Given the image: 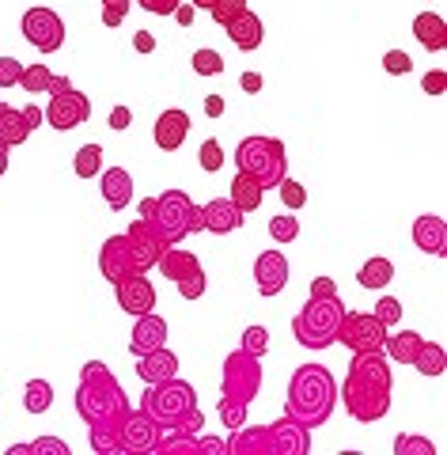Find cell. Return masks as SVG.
Wrapping results in <instances>:
<instances>
[{
	"instance_id": "cell-52",
	"label": "cell",
	"mask_w": 447,
	"mask_h": 455,
	"mask_svg": "<svg viewBox=\"0 0 447 455\" xmlns=\"http://www.w3.org/2000/svg\"><path fill=\"white\" fill-rule=\"evenodd\" d=\"M137 4L144 12H152V16H175V8L182 4V0H137Z\"/></svg>"
},
{
	"instance_id": "cell-16",
	"label": "cell",
	"mask_w": 447,
	"mask_h": 455,
	"mask_svg": "<svg viewBox=\"0 0 447 455\" xmlns=\"http://www.w3.org/2000/svg\"><path fill=\"white\" fill-rule=\"evenodd\" d=\"M99 274H103L110 284H118L129 274H140V266L133 259V247H129L125 232L122 235H110L107 243H103V251H99Z\"/></svg>"
},
{
	"instance_id": "cell-1",
	"label": "cell",
	"mask_w": 447,
	"mask_h": 455,
	"mask_svg": "<svg viewBox=\"0 0 447 455\" xmlns=\"http://www.w3.org/2000/svg\"><path fill=\"white\" fill-rule=\"evenodd\" d=\"M391 387H395L391 364H387L383 349H371V353H353L338 395L345 410H349V418L371 425V421H383L387 410H391Z\"/></svg>"
},
{
	"instance_id": "cell-45",
	"label": "cell",
	"mask_w": 447,
	"mask_h": 455,
	"mask_svg": "<svg viewBox=\"0 0 447 455\" xmlns=\"http://www.w3.org/2000/svg\"><path fill=\"white\" fill-rule=\"evenodd\" d=\"M383 68L391 76H406V73H413V61H410L406 50H387L383 53Z\"/></svg>"
},
{
	"instance_id": "cell-49",
	"label": "cell",
	"mask_w": 447,
	"mask_h": 455,
	"mask_svg": "<svg viewBox=\"0 0 447 455\" xmlns=\"http://www.w3.org/2000/svg\"><path fill=\"white\" fill-rule=\"evenodd\" d=\"M23 76V61H16V57H0V88H16Z\"/></svg>"
},
{
	"instance_id": "cell-23",
	"label": "cell",
	"mask_w": 447,
	"mask_h": 455,
	"mask_svg": "<svg viewBox=\"0 0 447 455\" xmlns=\"http://www.w3.org/2000/svg\"><path fill=\"white\" fill-rule=\"evenodd\" d=\"M99 190H103V202L118 212V209H125L129 202H133V175H129L125 167H103L99 171Z\"/></svg>"
},
{
	"instance_id": "cell-57",
	"label": "cell",
	"mask_w": 447,
	"mask_h": 455,
	"mask_svg": "<svg viewBox=\"0 0 447 455\" xmlns=\"http://www.w3.org/2000/svg\"><path fill=\"white\" fill-rule=\"evenodd\" d=\"M133 50H137V53H152V50H156V35H152V31H137V35H133Z\"/></svg>"
},
{
	"instance_id": "cell-9",
	"label": "cell",
	"mask_w": 447,
	"mask_h": 455,
	"mask_svg": "<svg viewBox=\"0 0 447 455\" xmlns=\"http://www.w3.org/2000/svg\"><path fill=\"white\" fill-rule=\"evenodd\" d=\"M258 391H262V364H258L254 353L235 349L224 357V376H220V395L235 398V403H254Z\"/></svg>"
},
{
	"instance_id": "cell-32",
	"label": "cell",
	"mask_w": 447,
	"mask_h": 455,
	"mask_svg": "<svg viewBox=\"0 0 447 455\" xmlns=\"http://www.w3.org/2000/svg\"><path fill=\"white\" fill-rule=\"evenodd\" d=\"M53 406V383L50 379H31L23 387V410L27 414H46Z\"/></svg>"
},
{
	"instance_id": "cell-38",
	"label": "cell",
	"mask_w": 447,
	"mask_h": 455,
	"mask_svg": "<svg viewBox=\"0 0 447 455\" xmlns=\"http://www.w3.org/2000/svg\"><path fill=\"white\" fill-rule=\"evenodd\" d=\"M197 164H201V171H220L224 167V148H220V140L216 137H209V140H201V148H197Z\"/></svg>"
},
{
	"instance_id": "cell-58",
	"label": "cell",
	"mask_w": 447,
	"mask_h": 455,
	"mask_svg": "<svg viewBox=\"0 0 447 455\" xmlns=\"http://www.w3.org/2000/svg\"><path fill=\"white\" fill-rule=\"evenodd\" d=\"M42 118H46V114H42V107H23V122H27V130H38V125H46V122H42Z\"/></svg>"
},
{
	"instance_id": "cell-36",
	"label": "cell",
	"mask_w": 447,
	"mask_h": 455,
	"mask_svg": "<svg viewBox=\"0 0 447 455\" xmlns=\"http://www.w3.org/2000/svg\"><path fill=\"white\" fill-rule=\"evenodd\" d=\"M269 235H273V243H296V235H299L296 212H277V217H269Z\"/></svg>"
},
{
	"instance_id": "cell-30",
	"label": "cell",
	"mask_w": 447,
	"mask_h": 455,
	"mask_svg": "<svg viewBox=\"0 0 447 455\" xmlns=\"http://www.w3.org/2000/svg\"><path fill=\"white\" fill-rule=\"evenodd\" d=\"M413 368L421 376H443L447 372V349L440 341H421V349H417V357H413Z\"/></svg>"
},
{
	"instance_id": "cell-10",
	"label": "cell",
	"mask_w": 447,
	"mask_h": 455,
	"mask_svg": "<svg viewBox=\"0 0 447 455\" xmlns=\"http://www.w3.org/2000/svg\"><path fill=\"white\" fill-rule=\"evenodd\" d=\"M20 31H23V38L31 42L38 53H57V50L65 46V20L57 16L53 8H42V4L27 8Z\"/></svg>"
},
{
	"instance_id": "cell-39",
	"label": "cell",
	"mask_w": 447,
	"mask_h": 455,
	"mask_svg": "<svg viewBox=\"0 0 447 455\" xmlns=\"http://www.w3.org/2000/svg\"><path fill=\"white\" fill-rule=\"evenodd\" d=\"M277 190H281V202H284V209H304L307 205V190H304V182H296V179H281L277 182Z\"/></svg>"
},
{
	"instance_id": "cell-41",
	"label": "cell",
	"mask_w": 447,
	"mask_h": 455,
	"mask_svg": "<svg viewBox=\"0 0 447 455\" xmlns=\"http://www.w3.org/2000/svg\"><path fill=\"white\" fill-rule=\"evenodd\" d=\"M239 349H247V353H254V357L258 361H262L266 357V349H269V331H266V326H247V331H243V346Z\"/></svg>"
},
{
	"instance_id": "cell-53",
	"label": "cell",
	"mask_w": 447,
	"mask_h": 455,
	"mask_svg": "<svg viewBox=\"0 0 447 455\" xmlns=\"http://www.w3.org/2000/svg\"><path fill=\"white\" fill-rule=\"evenodd\" d=\"M197 451L205 455V451H212V455H227V440H216V436H197Z\"/></svg>"
},
{
	"instance_id": "cell-60",
	"label": "cell",
	"mask_w": 447,
	"mask_h": 455,
	"mask_svg": "<svg viewBox=\"0 0 447 455\" xmlns=\"http://www.w3.org/2000/svg\"><path fill=\"white\" fill-rule=\"evenodd\" d=\"M194 12H197V8H194V4H186V0H182V4L175 8V20H179L182 27H190V23H194Z\"/></svg>"
},
{
	"instance_id": "cell-21",
	"label": "cell",
	"mask_w": 447,
	"mask_h": 455,
	"mask_svg": "<svg viewBox=\"0 0 447 455\" xmlns=\"http://www.w3.org/2000/svg\"><path fill=\"white\" fill-rule=\"evenodd\" d=\"M413 243L417 251L432 254V259H447V220L428 212V217H417L413 220Z\"/></svg>"
},
{
	"instance_id": "cell-20",
	"label": "cell",
	"mask_w": 447,
	"mask_h": 455,
	"mask_svg": "<svg viewBox=\"0 0 447 455\" xmlns=\"http://www.w3.org/2000/svg\"><path fill=\"white\" fill-rule=\"evenodd\" d=\"M152 137H156V148L179 152V148H182V140L190 137V114H186V110H175V107L164 110L160 118H156Z\"/></svg>"
},
{
	"instance_id": "cell-46",
	"label": "cell",
	"mask_w": 447,
	"mask_h": 455,
	"mask_svg": "<svg viewBox=\"0 0 447 455\" xmlns=\"http://www.w3.org/2000/svg\"><path fill=\"white\" fill-rule=\"evenodd\" d=\"M371 315H376L383 326H395V323L402 319V304L395 300V296H379V300H376V311H371Z\"/></svg>"
},
{
	"instance_id": "cell-27",
	"label": "cell",
	"mask_w": 447,
	"mask_h": 455,
	"mask_svg": "<svg viewBox=\"0 0 447 455\" xmlns=\"http://www.w3.org/2000/svg\"><path fill=\"white\" fill-rule=\"evenodd\" d=\"M27 137H31V130H27V122H23V110L0 103V145L16 148V145H23Z\"/></svg>"
},
{
	"instance_id": "cell-29",
	"label": "cell",
	"mask_w": 447,
	"mask_h": 455,
	"mask_svg": "<svg viewBox=\"0 0 447 455\" xmlns=\"http://www.w3.org/2000/svg\"><path fill=\"white\" fill-rule=\"evenodd\" d=\"M421 334L417 331H402V334H391L383 341V349H387V357L391 361H398V364H413V357H417V349H421Z\"/></svg>"
},
{
	"instance_id": "cell-44",
	"label": "cell",
	"mask_w": 447,
	"mask_h": 455,
	"mask_svg": "<svg viewBox=\"0 0 447 455\" xmlns=\"http://www.w3.org/2000/svg\"><path fill=\"white\" fill-rule=\"evenodd\" d=\"M175 289H179V296H182V300H201V296H205V289H209V277H205V269H197V274H190L186 281H179Z\"/></svg>"
},
{
	"instance_id": "cell-12",
	"label": "cell",
	"mask_w": 447,
	"mask_h": 455,
	"mask_svg": "<svg viewBox=\"0 0 447 455\" xmlns=\"http://www.w3.org/2000/svg\"><path fill=\"white\" fill-rule=\"evenodd\" d=\"M42 114H46V125H53V130L68 133V130H76V125H84V122L92 118V99L68 84V88L53 92L50 107L42 110Z\"/></svg>"
},
{
	"instance_id": "cell-15",
	"label": "cell",
	"mask_w": 447,
	"mask_h": 455,
	"mask_svg": "<svg viewBox=\"0 0 447 455\" xmlns=\"http://www.w3.org/2000/svg\"><path fill=\"white\" fill-rule=\"evenodd\" d=\"M160 425H156L144 410H129V418L122 421V451L129 455H152L160 444Z\"/></svg>"
},
{
	"instance_id": "cell-6",
	"label": "cell",
	"mask_w": 447,
	"mask_h": 455,
	"mask_svg": "<svg viewBox=\"0 0 447 455\" xmlns=\"http://www.w3.org/2000/svg\"><path fill=\"white\" fill-rule=\"evenodd\" d=\"M235 167L243 171V175H251L262 190H273L288 175V152H284V145H281L277 137L254 133V137H243L239 140Z\"/></svg>"
},
{
	"instance_id": "cell-51",
	"label": "cell",
	"mask_w": 447,
	"mask_h": 455,
	"mask_svg": "<svg viewBox=\"0 0 447 455\" xmlns=\"http://www.w3.org/2000/svg\"><path fill=\"white\" fill-rule=\"evenodd\" d=\"M421 92L425 95H443L447 92V73L443 68H428V73L421 76Z\"/></svg>"
},
{
	"instance_id": "cell-59",
	"label": "cell",
	"mask_w": 447,
	"mask_h": 455,
	"mask_svg": "<svg viewBox=\"0 0 447 455\" xmlns=\"http://www.w3.org/2000/svg\"><path fill=\"white\" fill-rule=\"evenodd\" d=\"M224 95H205V114H209V118H220V114H224Z\"/></svg>"
},
{
	"instance_id": "cell-61",
	"label": "cell",
	"mask_w": 447,
	"mask_h": 455,
	"mask_svg": "<svg viewBox=\"0 0 447 455\" xmlns=\"http://www.w3.org/2000/svg\"><path fill=\"white\" fill-rule=\"evenodd\" d=\"M152 209H156V197H144V202L137 205V212H140V220H152Z\"/></svg>"
},
{
	"instance_id": "cell-42",
	"label": "cell",
	"mask_w": 447,
	"mask_h": 455,
	"mask_svg": "<svg viewBox=\"0 0 447 455\" xmlns=\"http://www.w3.org/2000/svg\"><path fill=\"white\" fill-rule=\"evenodd\" d=\"M194 73L197 76H220L224 73V57L216 50H197L194 53Z\"/></svg>"
},
{
	"instance_id": "cell-63",
	"label": "cell",
	"mask_w": 447,
	"mask_h": 455,
	"mask_svg": "<svg viewBox=\"0 0 447 455\" xmlns=\"http://www.w3.org/2000/svg\"><path fill=\"white\" fill-rule=\"evenodd\" d=\"M190 4H194V8H212L216 0H190Z\"/></svg>"
},
{
	"instance_id": "cell-35",
	"label": "cell",
	"mask_w": 447,
	"mask_h": 455,
	"mask_svg": "<svg viewBox=\"0 0 447 455\" xmlns=\"http://www.w3.org/2000/svg\"><path fill=\"white\" fill-rule=\"evenodd\" d=\"M53 73H50V68L46 65H42V61H35V65H27L23 68V76H20V84H23V92H53Z\"/></svg>"
},
{
	"instance_id": "cell-11",
	"label": "cell",
	"mask_w": 447,
	"mask_h": 455,
	"mask_svg": "<svg viewBox=\"0 0 447 455\" xmlns=\"http://www.w3.org/2000/svg\"><path fill=\"white\" fill-rule=\"evenodd\" d=\"M338 341L353 353H371V349H383L387 341V326L371 315V311H345L341 326H338Z\"/></svg>"
},
{
	"instance_id": "cell-37",
	"label": "cell",
	"mask_w": 447,
	"mask_h": 455,
	"mask_svg": "<svg viewBox=\"0 0 447 455\" xmlns=\"http://www.w3.org/2000/svg\"><path fill=\"white\" fill-rule=\"evenodd\" d=\"M216 418H220L227 429H243L247 425V403H235V398H224L220 395V403H216Z\"/></svg>"
},
{
	"instance_id": "cell-7",
	"label": "cell",
	"mask_w": 447,
	"mask_h": 455,
	"mask_svg": "<svg viewBox=\"0 0 447 455\" xmlns=\"http://www.w3.org/2000/svg\"><path fill=\"white\" fill-rule=\"evenodd\" d=\"M197 406V391H194V383H186L179 376H171L164 383H148V391H144L140 398V406L160 429H171L182 414H190V410Z\"/></svg>"
},
{
	"instance_id": "cell-22",
	"label": "cell",
	"mask_w": 447,
	"mask_h": 455,
	"mask_svg": "<svg viewBox=\"0 0 447 455\" xmlns=\"http://www.w3.org/2000/svg\"><path fill=\"white\" fill-rule=\"evenodd\" d=\"M227 31V38L235 42V50H243V53H254L258 46H262V38H266V27H262V16L258 12H239V16L224 27Z\"/></svg>"
},
{
	"instance_id": "cell-28",
	"label": "cell",
	"mask_w": 447,
	"mask_h": 455,
	"mask_svg": "<svg viewBox=\"0 0 447 455\" xmlns=\"http://www.w3.org/2000/svg\"><path fill=\"white\" fill-rule=\"evenodd\" d=\"M232 202H235V209H243V212H254V209H262L266 190L258 187V182H254L251 175H243V171H235V179H232Z\"/></svg>"
},
{
	"instance_id": "cell-13",
	"label": "cell",
	"mask_w": 447,
	"mask_h": 455,
	"mask_svg": "<svg viewBox=\"0 0 447 455\" xmlns=\"http://www.w3.org/2000/svg\"><path fill=\"white\" fill-rule=\"evenodd\" d=\"M243 220H247V212L235 209L232 197H212V202L197 205V212H194V232L227 235V232H235V228H243Z\"/></svg>"
},
{
	"instance_id": "cell-3",
	"label": "cell",
	"mask_w": 447,
	"mask_h": 455,
	"mask_svg": "<svg viewBox=\"0 0 447 455\" xmlns=\"http://www.w3.org/2000/svg\"><path fill=\"white\" fill-rule=\"evenodd\" d=\"M76 414L88 421L92 429H118L122 433V421L129 418V398L103 361L84 364L80 387H76Z\"/></svg>"
},
{
	"instance_id": "cell-55",
	"label": "cell",
	"mask_w": 447,
	"mask_h": 455,
	"mask_svg": "<svg viewBox=\"0 0 447 455\" xmlns=\"http://www.w3.org/2000/svg\"><path fill=\"white\" fill-rule=\"evenodd\" d=\"M311 296H338V281L334 277H315L311 281Z\"/></svg>"
},
{
	"instance_id": "cell-4",
	"label": "cell",
	"mask_w": 447,
	"mask_h": 455,
	"mask_svg": "<svg viewBox=\"0 0 447 455\" xmlns=\"http://www.w3.org/2000/svg\"><path fill=\"white\" fill-rule=\"evenodd\" d=\"M311 451V429H304L292 418H281L266 429H235L227 440V455H307Z\"/></svg>"
},
{
	"instance_id": "cell-8",
	"label": "cell",
	"mask_w": 447,
	"mask_h": 455,
	"mask_svg": "<svg viewBox=\"0 0 447 455\" xmlns=\"http://www.w3.org/2000/svg\"><path fill=\"white\" fill-rule=\"evenodd\" d=\"M194 212L197 205L190 202V194L186 190H164L156 197V209H152V228L160 232L171 247H179L186 235L194 232Z\"/></svg>"
},
{
	"instance_id": "cell-40",
	"label": "cell",
	"mask_w": 447,
	"mask_h": 455,
	"mask_svg": "<svg viewBox=\"0 0 447 455\" xmlns=\"http://www.w3.org/2000/svg\"><path fill=\"white\" fill-rule=\"evenodd\" d=\"M395 455H436V444L425 436H413V433H402L395 440Z\"/></svg>"
},
{
	"instance_id": "cell-47",
	"label": "cell",
	"mask_w": 447,
	"mask_h": 455,
	"mask_svg": "<svg viewBox=\"0 0 447 455\" xmlns=\"http://www.w3.org/2000/svg\"><path fill=\"white\" fill-rule=\"evenodd\" d=\"M133 0H103V27H122Z\"/></svg>"
},
{
	"instance_id": "cell-2",
	"label": "cell",
	"mask_w": 447,
	"mask_h": 455,
	"mask_svg": "<svg viewBox=\"0 0 447 455\" xmlns=\"http://www.w3.org/2000/svg\"><path fill=\"white\" fill-rule=\"evenodd\" d=\"M338 406V379L326 364H299L288 379L284 395V418L299 421L304 429H319L334 418Z\"/></svg>"
},
{
	"instance_id": "cell-25",
	"label": "cell",
	"mask_w": 447,
	"mask_h": 455,
	"mask_svg": "<svg viewBox=\"0 0 447 455\" xmlns=\"http://www.w3.org/2000/svg\"><path fill=\"white\" fill-rule=\"evenodd\" d=\"M413 38L421 42L428 53L447 50V20L440 16V12H421V16L413 20Z\"/></svg>"
},
{
	"instance_id": "cell-17",
	"label": "cell",
	"mask_w": 447,
	"mask_h": 455,
	"mask_svg": "<svg viewBox=\"0 0 447 455\" xmlns=\"http://www.w3.org/2000/svg\"><path fill=\"white\" fill-rule=\"evenodd\" d=\"M254 284L262 296H281L288 284V259L281 251H262L254 259Z\"/></svg>"
},
{
	"instance_id": "cell-18",
	"label": "cell",
	"mask_w": 447,
	"mask_h": 455,
	"mask_svg": "<svg viewBox=\"0 0 447 455\" xmlns=\"http://www.w3.org/2000/svg\"><path fill=\"white\" fill-rule=\"evenodd\" d=\"M118 304L122 311H129V315H144V311H156V284L144 277V274H129L122 277L118 284Z\"/></svg>"
},
{
	"instance_id": "cell-34",
	"label": "cell",
	"mask_w": 447,
	"mask_h": 455,
	"mask_svg": "<svg viewBox=\"0 0 447 455\" xmlns=\"http://www.w3.org/2000/svg\"><path fill=\"white\" fill-rule=\"evenodd\" d=\"M156 451H160V455H201L197 451V436L171 433V429L160 433V444H156Z\"/></svg>"
},
{
	"instance_id": "cell-24",
	"label": "cell",
	"mask_w": 447,
	"mask_h": 455,
	"mask_svg": "<svg viewBox=\"0 0 447 455\" xmlns=\"http://www.w3.org/2000/svg\"><path fill=\"white\" fill-rule=\"evenodd\" d=\"M137 361H140V364H137V376H140L144 383H164V379H171V376H179V357H175V353H171L167 346L152 349V353H140Z\"/></svg>"
},
{
	"instance_id": "cell-48",
	"label": "cell",
	"mask_w": 447,
	"mask_h": 455,
	"mask_svg": "<svg viewBox=\"0 0 447 455\" xmlns=\"http://www.w3.org/2000/svg\"><path fill=\"white\" fill-rule=\"evenodd\" d=\"M27 448H31V455H68V444L65 440H57V436H38Z\"/></svg>"
},
{
	"instance_id": "cell-31",
	"label": "cell",
	"mask_w": 447,
	"mask_h": 455,
	"mask_svg": "<svg viewBox=\"0 0 447 455\" xmlns=\"http://www.w3.org/2000/svg\"><path fill=\"white\" fill-rule=\"evenodd\" d=\"M391 277H395L391 259H368L364 266H360V274H356V281L364 284V289H371V292L387 289V284H391Z\"/></svg>"
},
{
	"instance_id": "cell-62",
	"label": "cell",
	"mask_w": 447,
	"mask_h": 455,
	"mask_svg": "<svg viewBox=\"0 0 447 455\" xmlns=\"http://www.w3.org/2000/svg\"><path fill=\"white\" fill-rule=\"evenodd\" d=\"M4 171H8V148L0 145V175H4Z\"/></svg>"
},
{
	"instance_id": "cell-26",
	"label": "cell",
	"mask_w": 447,
	"mask_h": 455,
	"mask_svg": "<svg viewBox=\"0 0 447 455\" xmlns=\"http://www.w3.org/2000/svg\"><path fill=\"white\" fill-rule=\"evenodd\" d=\"M156 269H160V274L167 277V281H186L190 274H197V269H205L201 266V259L194 251H182V247H167L164 254H160V262H156Z\"/></svg>"
},
{
	"instance_id": "cell-19",
	"label": "cell",
	"mask_w": 447,
	"mask_h": 455,
	"mask_svg": "<svg viewBox=\"0 0 447 455\" xmlns=\"http://www.w3.org/2000/svg\"><path fill=\"white\" fill-rule=\"evenodd\" d=\"M160 346H167V323L156 311H144V315H137L133 331H129V353L140 357V353H152Z\"/></svg>"
},
{
	"instance_id": "cell-33",
	"label": "cell",
	"mask_w": 447,
	"mask_h": 455,
	"mask_svg": "<svg viewBox=\"0 0 447 455\" xmlns=\"http://www.w3.org/2000/svg\"><path fill=\"white\" fill-rule=\"evenodd\" d=\"M72 171H76L80 179H95L99 171H103V148H99V145L76 148V156H72Z\"/></svg>"
},
{
	"instance_id": "cell-56",
	"label": "cell",
	"mask_w": 447,
	"mask_h": 455,
	"mask_svg": "<svg viewBox=\"0 0 447 455\" xmlns=\"http://www.w3.org/2000/svg\"><path fill=\"white\" fill-rule=\"evenodd\" d=\"M262 84H266L262 73H243V76H239V88L247 92V95H258V92H262Z\"/></svg>"
},
{
	"instance_id": "cell-43",
	"label": "cell",
	"mask_w": 447,
	"mask_h": 455,
	"mask_svg": "<svg viewBox=\"0 0 447 455\" xmlns=\"http://www.w3.org/2000/svg\"><path fill=\"white\" fill-rule=\"evenodd\" d=\"M239 12H247V0H216V4L209 8V16H212L216 27H227Z\"/></svg>"
},
{
	"instance_id": "cell-54",
	"label": "cell",
	"mask_w": 447,
	"mask_h": 455,
	"mask_svg": "<svg viewBox=\"0 0 447 455\" xmlns=\"http://www.w3.org/2000/svg\"><path fill=\"white\" fill-rule=\"evenodd\" d=\"M107 122H110V130H129V122H133V110H129V107H114Z\"/></svg>"
},
{
	"instance_id": "cell-50",
	"label": "cell",
	"mask_w": 447,
	"mask_h": 455,
	"mask_svg": "<svg viewBox=\"0 0 447 455\" xmlns=\"http://www.w3.org/2000/svg\"><path fill=\"white\" fill-rule=\"evenodd\" d=\"M201 425H205V414H201V410L194 406L190 414H182L175 425H171V433H186V436H197L201 433Z\"/></svg>"
},
{
	"instance_id": "cell-5",
	"label": "cell",
	"mask_w": 447,
	"mask_h": 455,
	"mask_svg": "<svg viewBox=\"0 0 447 455\" xmlns=\"http://www.w3.org/2000/svg\"><path fill=\"white\" fill-rule=\"evenodd\" d=\"M341 315H345V304L338 296H307V304L299 307V315L292 319V334L299 346L311 353L330 349L338 341Z\"/></svg>"
},
{
	"instance_id": "cell-14",
	"label": "cell",
	"mask_w": 447,
	"mask_h": 455,
	"mask_svg": "<svg viewBox=\"0 0 447 455\" xmlns=\"http://www.w3.org/2000/svg\"><path fill=\"white\" fill-rule=\"evenodd\" d=\"M125 239H129V247H133V259H137V266H140V274H148V269H156V262H160V254L171 247L167 239L156 232V228L148 224V220H133L125 228Z\"/></svg>"
}]
</instances>
